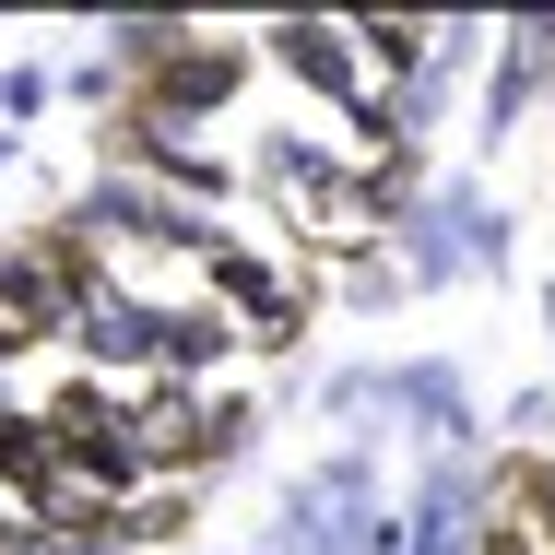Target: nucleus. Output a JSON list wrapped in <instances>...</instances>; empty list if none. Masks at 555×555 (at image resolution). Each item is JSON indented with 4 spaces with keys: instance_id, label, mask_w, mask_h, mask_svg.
<instances>
[{
    "instance_id": "nucleus-1",
    "label": "nucleus",
    "mask_w": 555,
    "mask_h": 555,
    "mask_svg": "<svg viewBox=\"0 0 555 555\" xmlns=\"http://www.w3.org/2000/svg\"><path fill=\"white\" fill-rule=\"evenodd\" d=\"M107 248L95 236H72V224H48V236H0V332H24V354L36 343L72 332V308L83 296H107Z\"/></svg>"
},
{
    "instance_id": "nucleus-2",
    "label": "nucleus",
    "mask_w": 555,
    "mask_h": 555,
    "mask_svg": "<svg viewBox=\"0 0 555 555\" xmlns=\"http://www.w3.org/2000/svg\"><path fill=\"white\" fill-rule=\"evenodd\" d=\"M72 236H95V248H178V260H202V236H214V214H190V202H166L154 178H130V166H95L83 178V202H72Z\"/></svg>"
},
{
    "instance_id": "nucleus-3",
    "label": "nucleus",
    "mask_w": 555,
    "mask_h": 555,
    "mask_svg": "<svg viewBox=\"0 0 555 555\" xmlns=\"http://www.w3.org/2000/svg\"><path fill=\"white\" fill-rule=\"evenodd\" d=\"M202 272H214V308L224 320H248V343L260 354H296V332H308V284L272 260V248H248V236H202Z\"/></svg>"
},
{
    "instance_id": "nucleus-4",
    "label": "nucleus",
    "mask_w": 555,
    "mask_h": 555,
    "mask_svg": "<svg viewBox=\"0 0 555 555\" xmlns=\"http://www.w3.org/2000/svg\"><path fill=\"white\" fill-rule=\"evenodd\" d=\"M260 190H272V214L284 224H320V236H366V214H354V154H332V142H308V130H272L260 142Z\"/></svg>"
},
{
    "instance_id": "nucleus-5",
    "label": "nucleus",
    "mask_w": 555,
    "mask_h": 555,
    "mask_svg": "<svg viewBox=\"0 0 555 555\" xmlns=\"http://www.w3.org/2000/svg\"><path fill=\"white\" fill-rule=\"evenodd\" d=\"M378 414L414 438V461H473L485 414H473V378L449 354H414V366H378Z\"/></svg>"
},
{
    "instance_id": "nucleus-6",
    "label": "nucleus",
    "mask_w": 555,
    "mask_h": 555,
    "mask_svg": "<svg viewBox=\"0 0 555 555\" xmlns=\"http://www.w3.org/2000/svg\"><path fill=\"white\" fill-rule=\"evenodd\" d=\"M485 508H496V473H485V461H426L390 520H402V555H473Z\"/></svg>"
},
{
    "instance_id": "nucleus-7",
    "label": "nucleus",
    "mask_w": 555,
    "mask_h": 555,
    "mask_svg": "<svg viewBox=\"0 0 555 555\" xmlns=\"http://www.w3.org/2000/svg\"><path fill=\"white\" fill-rule=\"evenodd\" d=\"M260 60L284 72V83H308V95H332L343 118L366 107L378 83H366V60H354V24H332V12H284L272 36H260Z\"/></svg>"
},
{
    "instance_id": "nucleus-8",
    "label": "nucleus",
    "mask_w": 555,
    "mask_h": 555,
    "mask_svg": "<svg viewBox=\"0 0 555 555\" xmlns=\"http://www.w3.org/2000/svg\"><path fill=\"white\" fill-rule=\"evenodd\" d=\"M248 72H260V60H248L236 36H190V48H178V60L142 83V95H130V107H154L166 130H202V118L236 107V83H248Z\"/></svg>"
},
{
    "instance_id": "nucleus-9",
    "label": "nucleus",
    "mask_w": 555,
    "mask_h": 555,
    "mask_svg": "<svg viewBox=\"0 0 555 555\" xmlns=\"http://www.w3.org/2000/svg\"><path fill=\"white\" fill-rule=\"evenodd\" d=\"M555 83V12H520L508 36H496V72H485V95H473V142L496 154L520 118H532V95Z\"/></svg>"
},
{
    "instance_id": "nucleus-10",
    "label": "nucleus",
    "mask_w": 555,
    "mask_h": 555,
    "mask_svg": "<svg viewBox=\"0 0 555 555\" xmlns=\"http://www.w3.org/2000/svg\"><path fill=\"white\" fill-rule=\"evenodd\" d=\"M72 354L95 366V378H154V296H130V284H107V296H83L72 308Z\"/></svg>"
},
{
    "instance_id": "nucleus-11",
    "label": "nucleus",
    "mask_w": 555,
    "mask_h": 555,
    "mask_svg": "<svg viewBox=\"0 0 555 555\" xmlns=\"http://www.w3.org/2000/svg\"><path fill=\"white\" fill-rule=\"evenodd\" d=\"M438 214H449V248H461V284L508 272V248H520V214L508 202H485L473 178H438Z\"/></svg>"
},
{
    "instance_id": "nucleus-12",
    "label": "nucleus",
    "mask_w": 555,
    "mask_h": 555,
    "mask_svg": "<svg viewBox=\"0 0 555 555\" xmlns=\"http://www.w3.org/2000/svg\"><path fill=\"white\" fill-rule=\"evenodd\" d=\"M224 354H236V320H224V308H154V378L214 390Z\"/></svg>"
},
{
    "instance_id": "nucleus-13",
    "label": "nucleus",
    "mask_w": 555,
    "mask_h": 555,
    "mask_svg": "<svg viewBox=\"0 0 555 555\" xmlns=\"http://www.w3.org/2000/svg\"><path fill=\"white\" fill-rule=\"evenodd\" d=\"M190 36H202V24H178V12H118L107 36H95V60L118 72V95H142V83H154V72L190 48Z\"/></svg>"
},
{
    "instance_id": "nucleus-14",
    "label": "nucleus",
    "mask_w": 555,
    "mask_h": 555,
    "mask_svg": "<svg viewBox=\"0 0 555 555\" xmlns=\"http://www.w3.org/2000/svg\"><path fill=\"white\" fill-rule=\"evenodd\" d=\"M0 485H12L24 508L60 485V438H48V414H36V402H12V390H0Z\"/></svg>"
},
{
    "instance_id": "nucleus-15",
    "label": "nucleus",
    "mask_w": 555,
    "mask_h": 555,
    "mask_svg": "<svg viewBox=\"0 0 555 555\" xmlns=\"http://www.w3.org/2000/svg\"><path fill=\"white\" fill-rule=\"evenodd\" d=\"M190 520H202L190 485H142V496L118 508V544H130V555H178V544H190Z\"/></svg>"
},
{
    "instance_id": "nucleus-16",
    "label": "nucleus",
    "mask_w": 555,
    "mask_h": 555,
    "mask_svg": "<svg viewBox=\"0 0 555 555\" xmlns=\"http://www.w3.org/2000/svg\"><path fill=\"white\" fill-rule=\"evenodd\" d=\"M248 438H260V402L248 390H202V473H236Z\"/></svg>"
},
{
    "instance_id": "nucleus-17",
    "label": "nucleus",
    "mask_w": 555,
    "mask_h": 555,
    "mask_svg": "<svg viewBox=\"0 0 555 555\" xmlns=\"http://www.w3.org/2000/svg\"><path fill=\"white\" fill-rule=\"evenodd\" d=\"M496 438H508L520 461H532V449L555 438V390H508V402H496Z\"/></svg>"
},
{
    "instance_id": "nucleus-18",
    "label": "nucleus",
    "mask_w": 555,
    "mask_h": 555,
    "mask_svg": "<svg viewBox=\"0 0 555 555\" xmlns=\"http://www.w3.org/2000/svg\"><path fill=\"white\" fill-rule=\"evenodd\" d=\"M48 95H60V72H36V60H12V72H0V130H24V118L48 107Z\"/></svg>"
},
{
    "instance_id": "nucleus-19",
    "label": "nucleus",
    "mask_w": 555,
    "mask_h": 555,
    "mask_svg": "<svg viewBox=\"0 0 555 555\" xmlns=\"http://www.w3.org/2000/svg\"><path fill=\"white\" fill-rule=\"evenodd\" d=\"M343 308H402V272L390 260H343Z\"/></svg>"
},
{
    "instance_id": "nucleus-20",
    "label": "nucleus",
    "mask_w": 555,
    "mask_h": 555,
    "mask_svg": "<svg viewBox=\"0 0 555 555\" xmlns=\"http://www.w3.org/2000/svg\"><path fill=\"white\" fill-rule=\"evenodd\" d=\"M60 95H72V107H95V118H107V107H118V72H107V60H83V72H72Z\"/></svg>"
},
{
    "instance_id": "nucleus-21",
    "label": "nucleus",
    "mask_w": 555,
    "mask_h": 555,
    "mask_svg": "<svg viewBox=\"0 0 555 555\" xmlns=\"http://www.w3.org/2000/svg\"><path fill=\"white\" fill-rule=\"evenodd\" d=\"M12 354H24V332H0V378H12Z\"/></svg>"
},
{
    "instance_id": "nucleus-22",
    "label": "nucleus",
    "mask_w": 555,
    "mask_h": 555,
    "mask_svg": "<svg viewBox=\"0 0 555 555\" xmlns=\"http://www.w3.org/2000/svg\"><path fill=\"white\" fill-rule=\"evenodd\" d=\"M12 154H24V142H12V130H0V178H12Z\"/></svg>"
}]
</instances>
